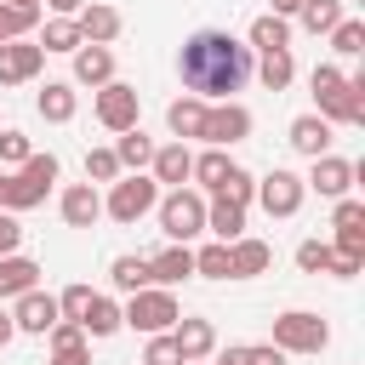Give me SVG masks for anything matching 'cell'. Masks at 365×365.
<instances>
[{
	"mask_svg": "<svg viewBox=\"0 0 365 365\" xmlns=\"http://www.w3.org/2000/svg\"><path fill=\"white\" fill-rule=\"evenodd\" d=\"M46 6H51V11H63V17H74V11L86 6V0H46Z\"/></svg>",
	"mask_w": 365,
	"mask_h": 365,
	"instance_id": "cell-49",
	"label": "cell"
},
{
	"mask_svg": "<svg viewBox=\"0 0 365 365\" xmlns=\"http://www.w3.org/2000/svg\"><path fill=\"white\" fill-rule=\"evenodd\" d=\"M365 268V257H348V251H331V262H325V274H336V279H354Z\"/></svg>",
	"mask_w": 365,
	"mask_h": 365,
	"instance_id": "cell-45",
	"label": "cell"
},
{
	"mask_svg": "<svg viewBox=\"0 0 365 365\" xmlns=\"http://www.w3.org/2000/svg\"><path fill=\"white\" fill-rule=\"evenodd\" d=\"M257 200H262V211H268V217H297V211H302V200H308V188H302V177H297V171L274 165L268 177H257Z\"/></svg>",
	"mask_w": 365,
	"mask_h": 365,
	"instance_id": "cell-8",
	"label": "cell"
},
{
	"mask_svg": "<svg viewBox=\"0 0 365 365\" xmlns=\"http://www.w3.org/2000/svg\"><path fill=\"white\" fill-rule=\"evenodd\" d=\"M194 274H205V279H234L228 245H222V240H217V245H200V251H194Z\"/></svg>",
	"mask_w": 365,
	"mask_h": 365,
	"instance_id": "cell-35",
	"label": "cell"
},
{
	"mask_svg": "<svg viewBox=\"0 0 365 365\" xmlns=\"http://www.w3.org/2000/svg\"><path fill=\"white\" fill-rule=\"evenodd\" d=\"M108 285L125 291V297H137V291L148 285V257H114V262H108Z\"/></svg>",
	"mask_w": 365,
	"mask_h": 365,
	"instance_id": "cell-30",
	"label": "cell"
},
{
	"mask_svg": "<svg viewBox=\"0 0 365 365\" xmlns=\"http://www.w3.org/2000/svg\"><path fill=\"white\" fill-rule=\"evenodd\" d=\"M86 302H91V285H68V291H63V297H57V314H63V319H74V325H80V314H86Z\"/></svg>",
	"mask_w": 365,
	"mask_h": 365,
	"instance_id": "cell-42",
	"label": "cell"
},
{
	"mask_svg": "<svg viewBox=\"0 0 365 365\" xmlns=\"http://www.w3.org/2000/svg\"><path fill=\"white\" fill-rule=\"evenodd\" d=\"M120 319H125L131 331H143V336H160V331H171V325L182 319V308H177V297H171L165 285H143V291L120 308Z\"/></svg>",
	"mask_w": 365,
	"mask_h": 365,
	"instance_id": "cell-3",
	"label": "cell"
},
{
	"mask_svg": "<svg viewBox=\"0 0 365 365\" xmlns=\"http://www.w3.org/2000/svg\"><path fill=\"white\" fill-rule=\"evenodd\" d=\"M34 46H40V51H80L86 40H80V23H74V17H51Z\"/></svg>",
	"mask_w": 365,
	"mask_h": 365,
	"instance_id": "cell-32",
	"label": "cell"
},
{
	"mask_svg": "<svg viewBox=\"0 0 365 365\" xmlns=\"http://www.w3.org/2000/svg\"><path fill=\"white\" fill-rule=\"evenodd\" d=\"M143 365H182V354H177V342H171V331H160V336H148V354H143Z\"/></svg>",
	"mask_w": 365,
	"mask_h": 365,
	"instance_id": "cell-41",
	"label": "cell"
},
{
	"mask_svg": "<svg viewBox=\"0 0 365 365\" xmlns=\"http://www.w3.org/2000/svg\"><path fill=\"white\" fill-rule=\"evenodd\" d=\"M40 285V262L34 257H0V297H23V291H34Z\"/></svg>",
	"mask_w": 365,
	"mask_h": 365,
	"instance_id": "cell-23",
	"label": "cell"
},
{
	"mask_svg": "<svg viewBox=\"0 0 365 365\" xmlns=\"http://www.w3.org/2000/svg\"><path fill=\"white\" fill-rule=\"evenodd\" d=\"M34 108H40V120L68 125V120H74V108H80V97H74V86H68V80H46V91L34 97Z\"/></svg>",
	"mask_w": 365,
	"mask_h": 365,
	"instance_id": "cell-19",
	"label": "cell"
},
{
	"mask_svg": "<svg viewBox=\"0 0 365 365\" xmlns=\"http://www.w3.org/2000/svg\"><path fill=\"white\" fill-rule=\"evenodd\" d=\"M354 177H359V165H354V160H336V154H319V160H314V171L302 177V188H314V194H325V200H348V188H354Z\"/></svg>",
	"mask_w": 365,
	"mask_h": 365,
	"instance_id": "cell-10",
	"label": "cell"
},
{
	"mask_svg": "<svg viewBox=\"0 0 365 365\" xmlns=\"http://www.w3.org/2000/svg\"><path fill=\"white\" fill-rule=\"evenodd\" d=\"M228 262H234V279H251V274H262L274 262V245L268 240H234L228 245Z\"/></svg>",
	"mask_w": 365,
	"mask_h": 365,
	"instance_id": "cell-25",
	"label": "cell"
},
{
	"mask_svg": "<svg viewBox=\"0 0 365 365\" xmlns=\"http://www.w3.org/2000/svg\"><path fill=\"white\" fill-rule=\"evenodd\" d=\"M217 194H222V200H234V205H251V200H257V177L234 165V171L222 177V188H217Z\"/></svg>",
	"mask_w": 365,
	"mask_h": 365,
	"instance_id": "cell-37",
	"label": "cell"
},
{
	"mask_svg": "<svg viewBox=\"0 0 365 365\" xmlns=\"http://www.w3.org/2000/svg\"><path fill=\"white\" fill-rule=\"evenodd\" d=\"M160 234H165L171 245H188L194 234H205V200H200L194 188H171V194L160 200Z\"/></svg>",
	"mask_w": 365,
	"mask_h": 365,
	"instance_id": "cell-4",
	"label": "cell"
},
{
	"mask_svg": "<svg viewBox=\"0 0 365 365\" xmlns=\"http://www.w3.org/2000/svg\"><path fill=\"white\" fill-rule=\"evenodd\" d=\"M0 182H6V171H0Z\"/></svg>",
	"mask_w": 365,
	"mask_h": 365,
	"instance_id": "cell-53",
	"label": "cell"
},
{
	"mask_svg": "<svg viewBox=\"0 0 365 365\" xmlns=\"http://www.w3.org/2000/svg\"><path fill=\"white\" fill-rule=\"evenodd\" d=\"M6 6H40V0H6Z\"/></svg>",
	"mask_w": 365,
	"mask_h": 365,
	"instance_id": "cell-51",
	"label": "cell"
},
{
	"mask_svg": "<svg viewBox=\"0 0 365 365\" xmlns=\"http://www.w3.org/2000/svg\"><path fill=\"white\" fill-rule=\"evenodd\" d=\"M154 182H171V188H182L188 182V171H194V154H188V143H165V148H154Z\"/></svg>",
	"mask_w": 365,
	"mask_h": 365,
	"instance_id": "cell-20",
	"label": "cell"
},
{
	"mask_svg": "<svg viewBox=\"0 0 365 365\" xmlns=\"http://www.w3.org/2000/svg\"><path fill=\"white\" fill-rule=\"evenodd\" d=\"M171 342H177L182 365H194V359H211V354H217V325H211V319H194V314H182V319L171 325Z\"/></svg>",
	"mask_w": 365,
	"mask_h": 365,
	"instance_id": "cell-12",
	"label": "cell"
},
{
	"mask_svg": "<svg viewBox=\"0 0 365 365\" xmlns=\"http://www.w3.org/2000/svg\"><path fill=\"white\" fill-rule=\"evenodd\" d=\"M46 336H51V354H74V348H86V331H80L74 319H57Z\"/></svg>",
	"mask_w": 365,
	"mask_h": 365,
	"instance_id": "cell-40",
	"label": "cell"
},
{
	"mask_svg": "<svg viewBox=\"0 0 365 365\" xmlns=\"http://www.w3.org/2000/svg\"><path fill=\"white\" fill-rule=\"evenodd\" d=\"M205 228H211L222 245L245 240V205H234V200H222V194H217V200L205 205Z\"/></svg>",
	"mask_w": 365,
	"mask_h": 365,
	"instance_id": "cell-21",
	"label": "cell"
},
{
	"mask_svg": "<svg viewBox=\"0 0 365 365\" xmlns=\"http://www.w3.org/2000/svg\"><path fill=\"white\" fill-rule=\"evenodd\" d=\"M74 23H80V40H86V46H108V40L120 34V11H114V6H80Z\"/></svg>",
	"mask_w": 365,
	"mask_h": 365,
	"instance_id": "cell-18",
	"label": "cell"
},
{
	"mask_svg": "<svg viewBox=\"0 0 365 365\" xmlns=\"http://www.w3.org/2000/svg\"><path fill=\"white\" fill-rule=\"evenodd\" d=\"M34 23H40V6H6L0 0V46L6 40H29Z\"/></svg>",
	"mask_w": 365,
	"mask_h": 365,
	"instance_id": "cell-34",
	"label": "cell"
},
{
	"mask_svg": "<svg viewBox=\"0 0 365 365\" xmlns=\"http://www.w3.org/2000/svg\"><path fill=\"white\" fill-rule=\"evenodd\" d=\"M297 23H302L308 34H331V29L342 23V0H302V6H297Z\"/></svg>",
	"mask_w": 365,
	"mask_h": 365,
	"instance_id": "cell-31",
	"label": "cell"
},
{
	"mask_svg": "<svg viewBox=\"0 0 365 365\" xmlns=\"http://www.w3.org/2000/svg\"><path fill=\"white\" fill-rule=\"evenodd\" d=\"M154 205H160V182L143 177V171L114 177V188H108V200H103V211H108L114 222H137V217H148Z\"/></svg>",
	"mask_w": 365,
	"mask_h": 365,
	"instance_id": "cell-6",
	"label": "cell"
},
{
	"mask_svg": "<svg viewBox=\"0 0 365 365\" xmlns=\"http://www.w3.org/2000/svg\"><path fill=\"white\" fill-rule=\"evenodd\" d=\"M251 51H291V23L274 17V11H262L251 23Z\"/></svg>",
	"mask_w": 365,
	"mask_h": 365,
	"instance_id": "cell-27",
	"label": "cell"
},
{
	"mask_svg": "<svg viewBox=\"0 0 365 365\" xmlns=\"http://www.w3.org/2000/svg\"><path fill=\"white\" fill-rule=\"evenodd\" d=\"M245 365H285V354H279L274 342H268V348H251V342H245Z\"/></svg>",
	"mask_w": 365,
	"mask_h": 365,
	"instance_id": "cell-46",
	"label": "cell"
},
{
	"mask_svg": "<svg viewBox=\"0 0 365 365\" xmlns=\"http://www.w3.org/2000/svg\"><path fill=\"white\" fill-rule=\"evenodd\" d=\"M194 365H211V359H194Z\"/></svg>",
	"mask_w": 365,
	"mask_h": 365,
	"instance_id": "cell-52",
	"label": "cell"
},
{
	"mask_svg": "<svg viewBox=\"0 0 365 365\" xmlns=\"http://www.w3.org/2000/svg\"><path fill=\"white\" fill-rule=\"evenodd\" d=\"M46 68V51L34 46V40H6L0 46V86H23V80H34Z\"/></svg>",
	"mask_w": 365,
	"mask_h": 365,
	"instance_id": "cell-13",
	"label": "cell"
},
{
	"mask_svg": "<svg viewBox=\"0 0 365 365\" xmlns=\"http://www.w3.org/2000/svg\"><path fill=\"white\" fill-rule=\"evenodd\" d=\"M331 51L359 57V51H365V23H359V17H342V23L331 29Z\"/></svg>",
	"mask_w": 365,
	"mask_h": 365,
	"instance_id": "cell-36",
	"label": "cell"
},
{
	"mask_svg": "<svg viewBox=\"0 0 365 365\" xmlns=\"http://www.w3.org/2000/svg\"><path fill=\"white\" fill-rule=\"evenodd\" d=\"M194 274V251L188 245H165L160 257H148V285H177V279H188Z\"/></svg>",
	"mask_w": 365,
	"mask_h": 365,
	"instance_id": "cell-17",
	"label": "cell"
},
{
	"mask_svg": "<svg viewBox=\"0 0 365 365\" xmlns=\"http://www.w3.org/2000/svg\"><path fill=\"white\" fill-rule=\"evenodd\" d=\"M11 336H17V325H11V314H6V308H0V348H6V342H11Z\"/></svg>",
	"mask_w": 365,
	"mask_h": 365,
	"instance_id": "cell-50",
	"label": "cell"
},
{
	"mask_svg": "<svg viewBox=\"0 0 365 365\" xmlns=\"http://www.w3.org/2000/svg\"><path fill=\"white\" fill-rule=\"evenodd\" d=\"M17 245H23V222H17L11 211H0V257H11Z\"/></svg>",
	"mask_w": 365,
	"mask_h": 365,
	"instance_id": "cell-44",
	"label": "cell"
},
{
	"mask_svg": "<svg viewBox=\"0 0 365 365\" xmlns=\"http://www.w3.org/2000/svg\"><path fill=\"white\" fill-rule=\"evenodd\" d=\"M268 6H274V17H285V23H291V17H297V6H302V0H268Z\"/></svg>",
	"mask_w": 365,
	"mask_h": 365,
	"instance_id": "cell-48",
	"label": "cell"
},
{
	"mask_svg": "<svg viewBox=\"0 0 365 365\" xmlns=\"http://www.w3.org/2000/svg\"><path fill=\"white\" fill-rule=\"evenodd\" d=\"M97 217H103V194H97L91 182L63 188V222H68V228H91Z\"/></svg>",
	"mask_w": 365,
	"mask_h": 365,
	"instance_id": "cell-16",
	"label": "cell"
},
{
	"mask_svg": "<svg viewBox=\"0 0 365 365\" xmlns=\"http://www.w3.org/2000/svg\"><path fill=\"white\" fill-rule=\"evenodd\" d=\"M177 68H182L188 97H200V103H205V97H222V103H228V91H240V86L251 80L257 57H251V46H240L234 34H222V29H200V34L182 40Z\"/></svg>",
	"mask_w": 365,
	"mask_h": 365,
	"instance_id": "cell-1",
	"label": "cell"
},
{
	"mask_svg": "<svg viewBox=\"0 0 365 365\" xmlns=\"http://www.w3.org/2000/svg\"><path fill=\"white\" fill-rule=\"evenodd\" d=\"M97 125H108L114 137L120 131H131L137 125V114H143V97H137V86H125V80H108V86H97Z\"/></svg>",
	"mask_w": 365,
	"mask_h": 365,
	"instance_id": "cell-7",
	"label": "cell"
},
{
	"mask_svg": "<svg viewBox=\"0 0 365 365\" xmlns=\"http://www.w3.org/2000/svg\"><path fill=\"white\" fill-rule=\"evenodd\" d=\"M228 171H234V160H228L222 148H205V154H194V171H188V177H200V188H211V194H217Z\"/></svg>",
	"mask_w": 365,
	"mask_h": 365,
	"instance_id": "cell-33",
	"label": "cell"
},
{
	"mask_svg": "<svg viewBox=\"0 0 365 365\" xmlns=\"http://www.w3.org/2000/svg\"><path fill=\"white\" fill-rule=\"evenodd\" d=\"M325 262H331V245L325 240H302L297 245V268L302 274H325Z\"/></svg>",
	"mask_w": 365,
	"mask_h": 365,
	"instance_id": "cell-39",
	"label": "cell"
},
{
	"mask_svg": "<svg viewBox=\"0 0 365 365\" xmlns=\"http://www.w3.org/2000/svg\"><path fill=\"white\" fill-rule=\"evenodd\" d=\"M297 154H308V160H319V154H331V120H319V114H297L291 120V137H285Z\"/></svg>",
	"mask_w": 365,
	"mask_h": 365,
	"instance_id": "cell-15",
	"label": "cell"
},
{
	"mask_svg": "<svg viewBox=\"0 0 365 365\" xmlns=\"http://www.w3.org/2000/svg\"><path fill=\"white\" fill-rule=\"evenodd\" d=\"M74 80L80 86H108L114 80V51L108 46H80L74 51Z\"/></svg>",
	"mask_w": 365,
	"mask_h": 365,
	"instance_id": "cell-22",
	"label": "cell"
},
{
	"mask_svg": "<svg viewBox=\"0 0 365 365\" xmlns=\"http://www.w3.org/2000/svg\"><path fill=\"white\" fill-rule=\"evenodd\" d=\"M331 228H336V245H331V251L365 257V205H359V200H336V211H331Z\"/></svg>",
	"mask_w": 365,
	"mask_h": 365,
	"instance_id": "cell-14",
	"label": "cell"
},
{
	"mask_svg": "<svg viewBox=\"0 0 365 365\" xmlns=\"http://www.w3.org/2000/svg\"><path fill=\"white\" fill-rule=\"evenodd\" d=\"M57 319H63V314H57V297H51V291H40V285H34V291H23V297H17V308H11V325H17V331H29V336H46Z\"/></svg>",
	"mask_w": 365,
	"mask_h": 365,
	"instance_id": "cell-11",
	"label": "cell"
},
{
	"mask_svg": "<svg viewBox=\"0 0 365 365\" xmlns=\"http://www.w3.org/2000/svg\"><path fill=\"white\" fill-rule=\"evenodd\" d=\"M51 182H57V154H29L6 182H0V211H34L46 194H51Z\"/></svg>",
	"mask_w": 365,
	"mask_h": 365,
	"instance_id": "cell-2",
	"label": "cell"
},
{
	"mask_svg": "<svg viewBox=\"0 0 365 365\" xmlns=\"http://www.w3.org/2000/svg\"><path fill=\"white\" fill-rule=\"evenodd\" d=\"M114 177H120L114 148H91V154H86V182H114Z\"/></svg>",
	"mask_w": 365,
	"mask_h": 365,
	"instance_id": "cell-38",
	"label": "cell"
},
{
	"mask_svg": "<svg viewBox=\"0 0 365 365\" xmlns=\"http://www.w3.org/2000/svg\"><path fill=\"white\" fill-rule=\"evenodd\" d=\"M205 108H211V103H200V97H177V103L165 108V125H171V137H177V143L200 137V125H205Z\"/></svg>",
	"mask_w": 365,
	"mask_h": 365,
	"instance_id": "cell-24",
	"label": "cell"
},
{
	"mask_svg": "<svg viewBox=\"0 0 365 365\" xmlns=\"http://www.w3.org/2000/svg\"><path fill=\"white\" fill-rule=\"evenodd\" d=\"M51 365H91V354H86V348H74V354H51Z\"/></svg>",
	"mask_w": 365,
	"mask_h": 365,
	"instance_id": "cell-47",
	"label": "cell"
},
{
	"mask_svg": "<svg viewBox=\"0 0 365 365\" xmlns=\"http://www.w3.org/2000/svg\"><path fill=\"white\" fill-rule=\"evenodd\" d=\"M114 160H120V171H143V165L154 160V143L143 137V125L120 131V143H114Z\"/></svg>",
	"mask_w": 365,
	"mask_h": 365,
	"instance_id": "cell-29",
	"label": "cell"
},
{
	"mask_svg": "<svg viewBox=\"0 0 365 365\" xmlns=\"http://www.w3.org/2000/svg\"><path fill=\"white\" fill-rule=\"evenodd\" d=\"M34 148H29V137L23 131H0V165H23Z\"/></svg>",
	"mask_w": 365,
	"mask_h": 365,
	"instance_id": "cell-43",
	"label": "cell"
},
{
	"mask_svg": "<svg viewBox=\"0 0 365 365\" xmlns=\"http://www.w3.org/2000/svg\"><path fill=\"white\" fill-rule=\"evenodd\" d=\"M325 342H331V325L319 314H308V308H285L274 319V348L279 354H319Z\"/></svg>",
	"mask_w": 365,
	"mask_h": 365,
	"instance_id": "cell-5",
	"label": "cell"
},
{
	"mask_svg": "<svg viewBox=\"0 0 365 365\" xmlns=\"http://www.w3.org/2000/svg\"><path fill=\"white\" fill-rule=\"evenodd\" d=\"M200 137H205L211 148L245 143V137H251V108H240V103H217V108H205V125H200Z\"/></svg>",
	"mask_w": 365,
	"mask_h": 365,
	"instance_id": "cell-9",
	"label": "cell"
},
{
	"mask_svg": "<svg viewBox=\"0 0 365 365\" xmlns=\"http://www.w3.org/2000/svg\"><path fill=\"white\" fill-rule=\"evenodd\" d=\"M251 74H257V80H262L268 91H285V86L297 80V63H291V51H262Z\"/></svg>",
	"mask_w": 365,
	"mask_h": 365,
	"instance_id": "cell-28",
	"label": "cell"
},
{
	"mask_svg": "<svg viewBox=\"0 0 365 365\" xmlns=\"http://www.w3.org/2000/svg\"><path fill=\"white\" fill-rule=\"evenodd\" d=\"M120 325H125V319H120V302L91 291V302H86V314H80V331H86V336H114Z\"/></svg>",
	"mask_w": 365,
	"mask_h": 365,
	"instance_id": "cell-26",
	"label": "cell"
}]
</instances>
